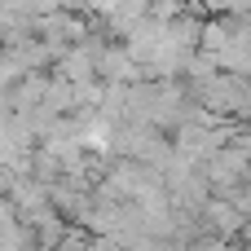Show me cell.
<instances>
[{
  "label": "cell",
  "mask_w": 251,
  "mask_h": 251,
  "mask_svg": "<svg viewBox=\"0 0 251 251\" xmlns=\"http://www.w3.org/2000/svg\"><path fill=\"white\" fill-rule=\"evenodd\" d=\"M190 88V101L203 106L212 119H238L247 124V110H251V93H247V75H207L203 84H185Z\"/></svg>",
  "instance_id": "1"
},
{
  "label": "cell",
  "mask_w": 251,
  "mask_h": 251,
  "mask_svg": "<svg viewBox=\"0 0 251 251\" xmlns=\"http://www.w3.org/2000/svg\"><path fill=\"white\" fill-rule=\"evenodd\" d=\"M199 229L207 234V238H238L243 229H247V216L234 207V203H225L221 194H207V203L199 207Z\"/></svg>",
  "instance_id": "2"
},
{
  "label": "cell",
  "mask_w": 251,
  "mask_h": 251,
  "mask_svg": "<svg viewBox=\"0 0 251 251\" xmlns=\"http://www.w3.org/2000/svg\"><path fill=\"white\" fill-rule=\"evenodd\" d=\"M93 71H97L101 84H137V79H141V66H137V62L124 53V44H115V40H106V44L97 49Z\"/></svg>",
  "instance_id": "3"
},
{
  "label": "cell",
  "mask_w": 251,
  "mask_h": 251,
  "mask_svg": "<svg viewBox=\"0 0 251 251\" xmlns=\"http://www.w3.org/2000/svg\"><path fill=\"white\" fill-rule=\"evenodd\" d=\"M4 199H9V207L18 212V221H22V225L49 207V190H44L40 181H31V176H18V181L9 185V194H4Z\"/></svg>",
  "instance_id": "4"
},
{
  "label": "cell",
  "mask_w": 251,
  "mask_h": 251,
  "mask_svg": "<svg viewBox=\"0 0 251 251\" xmlns=\"http://www.w3.org/2000/svg\"><path fill=\"white\" fill-rule=\"evenodd\" d=\"M13 221H18V212L9 207V199H0V229H9Z\"/></svg>",
  "instance_id": "5"
}]
</instances>
